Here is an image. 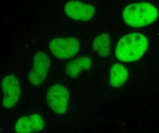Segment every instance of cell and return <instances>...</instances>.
<instances>
[{"instance_id": "6da1fadb", "label": "cell", "mask_w": 159, "mask_h": 133, "mask_svg": "<svg viewBox=\"0 0 159 133\" xmlns=\"http://www.w3.org/2000/svg\"><path fill=\"white\" fill-rule=\"evenodd\" d=\"M148 47V39L139 33L126 34L118 41L115 56L119 61L134 62L142 57Z\"/></svg>"}, {"instance_id": "5b68a950", "label": "cell", "mask_w": 159, "mask_h": 133, "mask_svg": "<svg viewBox=\"0 0 159 133\" xmlns=\"http://www.w3.org/2000/svg\"><path fill=\"white\" fill-rule=\"evenodd\" d=\"M46 100L48 106L60 116L66 115L70 107V93L68 88L60 83H54L47 90Z\"/></svg>"}, {"instance_id": "277c9868", "label": "cell", "mask_w": 159, "mask_h": 133, "mask_svg": "<svg viewBox=\"0 0 159 133\" xmlns=\"http://www.w3.org/2000/svg\"><path fill=\"white\" fill-rule=\"evenodd\" d=\"M51 59L46 51H39L35 53L32 60V65L28 77L32 86H41L48 76Z\"/></svg>"}, {"instance_id": "8fae6325", "label": "cell", "mask_w": 159, "mask_h": 133, "mask_svg": "<svg viewBox=\"0 0 159 133\" xmlns=\"http://www.w3.org/2000/svg\"><path fill=\"white\" fill-rule=\"evenodd\" d=\"M93 50L102 58H107L111 54V36L108 33H100L94 37Z\"/></svg>"}, {"instance_id": "7a4b0ae2", "label": "cell", "mask_w": 159, "mask_h": 133, "mask_svg": "<svg viewBox=\"0 0 159 133\" xmlns=\"http://www.w3.org/2000/svg\"><path fill=\"white\" fill-rule=\"evenodd\" d=\"M158 9L155 4L147 2H138L129 4L122 12L125 23L133 28H141L153 23L158 18Z\"/></svg>"}, {"instance_id": "30bf717a", "label": "cell", "mask_w": 159, "mask_h": 133, "mask_svg": "<svg viewBox=\"0 0 159 133\" xmlns=\"http://www.w3.org/2000/svg\"><path fill=\"white\" fill-rule=\"evenodd\" d=\"M129 78V71L120 64L111 65L109 74V83L112 88L122 86Z\"/></svg>"}, {"instance_id": "8992f818", "label": "cell", "mask_w": 159, "mask_h": 133, "mask_svg": "<svg viewBox=\"0 0 159 133\" xmlns=\"http://www.w3.org/2000/svg\"><path fill=\"white\" fill-rule=\"evenodd\" d=\"M21 96V83L14 74L6 75L2 79V106L5 110H11L18 103Z\"/></svg>"}, {"instance_id": "9c48e42d", "label": "cell", "mask_w": 159, "mask_h": 133, "mask_svg": "<svg viewBox=\"0 0 159 133\" xmlns=\"http://www.w3.org/2000/svg\"><path fill=\"white\" fill-rule=\"evenodd\" d=\"M45 122L41 115H24L16 120L14 126L15 132H40L44 129Z\"/></svg>"}, {"instance_id": "52a82bcc", "label": "cell", "mask_w": 159, "mask_h": 133, "mask_svg": "<svg viewBox=\"0 0 159 133\" xmlns=\"http://www.w3.org/2000/svg\"><path fill=\"white\" fill-rule=\"evenodd\" d=\"M98 9L96 2L71 1L67 2L63 7L65 15L78 21H87L93 18Z\"/></svg>"}, {"instance_id": "3957f363", "label": "cell", "mask_w": 159, "mask_h": 133, "mask_svg": "<svg viewBox=\"0 0 159 133\" xmlns=\"http://www.w3.org/2000/svg\"><path fill=\"white\" fill-rule=\"evenodd\" d=\"M47 48L55 59L63 60L75 56L80 51L81 43L75 37L55 36L49 39Z\"/></svg>"}, {"instance_id": "ba28073f", "label": "cell", "mask_w": 159, "mask_h": 133, "mask_svg": "<svg viewBox=\"0 0 159 133\" xmlns=\"http://www.w3.org/2000/svg\"><path fill=\"white\" fill-rule=\"evenodd\" d=\"M93 64V59L88 55L77 56L67 63L65 66V74L69 78L75 79L90 71Z\"/></svg>"}]
</instances>
